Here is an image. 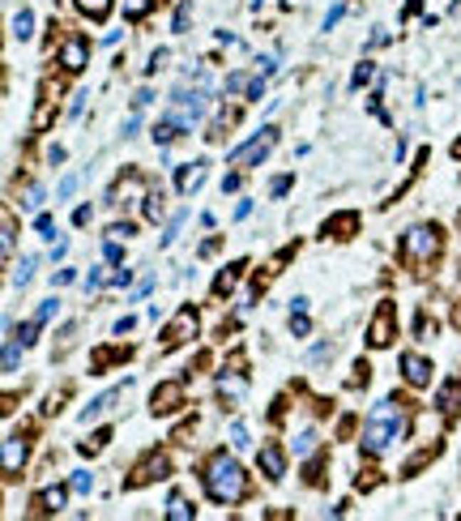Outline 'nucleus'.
Here are the masks:
<instances>
[{
    "label": "nucleus",
    "mask_w": 461,
    "mask_h": 521,
    "mask_svg": "<svg viewBox=\"0 0 461 521\" xmlns=\"http://www.w3.org/2000/svg\"><path fill=\"white\" fill-rule=\"evenodd\" d=\"M406 436V411H402V402H380L372 415H368V423H363V453H372V458H380L385 449H393L398 440Z\"/></svg>",
    "instance_id": "1"
},
{
    "label": "nucleus",
    "mask_w": 461,
    "mask_h": 521,
    "mask_svg": "<svg viewBox=\"0 0 461 521\" xmlns=\"http://www.w3.org/2000/svg\"><path fill=\"white\" fill-rule=\"evenodd\" d=\"M205 492H209L214 505H235V500H244V492H248V475L239 470L235 458L214 453L209 466H205Z\"/></svg>",
    "instance_id": "2"
},
{
    "label": "nucleus",
    "mask_w": 461,
    "mask_h": 521,
    "mask_svg": "<svg viewBox=\"0 0 461 521\" xmlns=\"http://www.w3.org/2000/svg\"><path fill=\"white\" fill-rule=\"evenodd\" d=\"M440 227L436 222H419V227H410L406 235H402V261L406 265H432L436 257H440Z\"/></svg>",
    "instance_id": "3"
},
{
    "label": "nucleus",
    "mask_w": 461,
    "mask_h": 521,
    "mask_svg": "<svg viewBox=\"0 0 461 521\" xmlns=\"http://www.w3.org/2000/svg\"><path fill=\"white\" fill-rule=\"evenodd\" d=\"M274 141H278V128H261L248 145H239V150H231V167H252V163H261L269 150H274Z\"/></svg>",
    "instance_id": "4"
},
{
    "label": "nucleus",
    "mask_w": 461,
    "mask_h": 521,
    "mask_svg": "<svg viewBox=\"0 0 461 521\" xmlns=\"http://www.w3.org/2000/svg\"><path fill=\"white\" fill-rule=\"evenodd\" d=\"M188 338H197V312H192V308L175 312V321L162 329V351H175V346H184Z\"/></svg>",
    "instance_id": "5"
},
{
    "label": "nucleus",
    "mask_w": 461,
    "mask_h": 521,
    "mask_svg": "<svg viewBox=\"0 0 461 521\" xmlns=\"http://www.w3.org/2000/svg\"><path fill=\"white\" fill-rule=\"evenodd\" d=\"M201 111H205V94H201V90H192V94L180 90V94H175V111H171V120H175L180 128H192V124L201 120Z\"/></svg>",
    "instance_id": "6"
},
{
    "label": "nucleus",
    "mask_w": 461,
    "mask_h": 521,
    "mask_svg": "<svg viewBox=\"0 0 461 521\" xmlns=\"http://www.w3.org/2000/svg\"><path fill=\"white\" fill-rule=\"evenodd\" d=\"M180 406H184V381H162L154 389V398H150V411L154 415H175Z\"/></svg>",
    "instance_id": "7"
},
{
    "label": "nucleus",
    "mask_w": 461,
    "mask_h": 521,
    "mask_svg": "<svg viewBox=\"0 0 461 521\" xmlns=\"http://www.w3.org/2000/svg\"><path fill=\"white\" fill-rule=\"evenodd\" d=\"M26 440L21 436H4V445H0V466H4V479H17L21 475V466H26Z\"/></svg>",
    "instance_id": "8"
},
{
    "label": "nucleus",
    "mask_w": 461,
    "mask_h": 521,
    "mask_svg": "<svg viewBox=\"0 0 461 521\" xmlns=\"http://www.w3.org/2000/svg\"><path fill=\"white\" fill-rule=\"evenodd\" d=\"M86 56H90V47H86L81 34H68V38L60 43V68H64V73H81V68H86Z\"/></svg>",
    "instance_id": "9"
},
{
    "label": "nucleus",
    "mask_w": 461,
    "mask_h": 521,
    "mask_svg": "<svg viewBox=\"0 0 461 521\" xmlns=\"http://www.w3.org/2000/svg\"><path fill=\"white\" fill-rule=\"evenodd\" d=\"M257 466H261V475L269 479V483H278L282 475H286V453H282V445H261V453H257Z\"/></svg>",
    "instance_id": "10"
},
{
    "label": "nucleus",
    "mask_w": 461,
    "mask_h": 521,
    "mask_svg": "<svg viewBox=\"0 0 461 521\" xmlns=\"http://www.w3.org/2000/svg\"><path fill=\"white\" fill-rule=\"evenodd\" d=\"M368 342H372L376 351H385V346L393 342V304H380V312H376V321H372V329H368Z\"/></svg>",
    "instance_id": "11"
},
{
    "label": "nucleus",
    "mask_w": 461,
    "mask_h": 521,
    "mask_svg": "<svg viewBox=\"0 0 461 521\" xmlns=\"http://www.w3.org/2000/svg\"><path fill=\"white\" fill-rule=\"evenodd\" d=\"M402 376H406V385H415V389H423L428 381H432V363L423 359V355H402Z\"/></svg>",
    "instance_id": "12"
},
{
    "label": "nucleus",
    "mask_w": 461,
    "mask_h": 521,
    "mask_svg": "<svg viewBox=\"0 0 461 521\" xmlns=\"http://www.w3.org/2000/svg\"><path fill=\"white\" fill-rule=\"evenodd\" d=\"M244 393H248L244 372H227V376L218 381V402H222V406H239V402H244Z\"/></svg>",
    "instance_id": "13"
},
{
    "label": "nucleus",
    "mask_w": 461,
    "mask_h": 521,
    "mask_svg": "<svg viewBox=\"0 0 461 521\" xmlns=\"http://www.w3.org/2000/svg\"><path fill=\"white\" fill-rule=\"evenodd\" d=\"M154 479H167V458H162V453H154L150 462H141V466L133 470L128 488H145V483H154Z\"/></svg>",
    "instance_id": "14"
},
{
    "label": "nucleus",
    "mask_w": 461,
    "mask_h": 521,
    "mask_svg": "<svg viewBox=\"0 0 461 521\" xmlns=\"http://www.w3.org/2000/svg\"><path fill=\"white\" fill-rule=\"evenodd\" d=\"M137 197H150V192H145V180H141V175H128V180L111 192V205H137Z\"/></svg>",
    "instance_id": "15"
},
{
    "label": "nucleus",
    "mask_w": 461,
    "mask_h": 521,
    "mask_svg": "<svg viewBox=\"0 0 461 521\" xmlns=\"http://www.w3.org/2000/svg\"><path fill=\"white\" fill-rule=\"evenodd\" d=\"M355 231H359V214H351V210L346 214H333L325 222V235H333V239H351Z\"/></svg>",
    "instance_id": "16"
},
{
    "label": "nucleus",
    "mask_w": 461,
    "mask_h": 521,
    "mask_svg": "<svg viewBox=\"0 0 461 521\" xmlns=\"http://www.w3.org/2000/svg\"><path fill=\"white\" fill-rule=\"evenodd\" d=\"M436 406H440V415H457L461 411V381H445L440 385V393H436Z\"/></svg>",
    "instance_id": "17"
},
{
    "label": "nucleus",
    "mask_w": 461,
    "mask_h": 521,
    "mask_svg": "<svg viewBox=\"0 0 461 521\" xmlns=\"http://www.w3.org/2000/svg\"><path fill=\"white\" fill-rule=\"evenodd\" d=\"M205 167H209V163L201 158V163H192V167H184V171H180V192H184V197H188V192H197V188L205 184Z\"/></svg>",
    "instance_id": "18"
},
{
    "label": "nucleus",
    "mask_w": 461,
    "mask_h": 521,
    "mask_svg": "<svg viewBox=\"0 0 461 521\" xmlns=\"http://www.w3.org/2000/svg\"><path fill=\"white\" fill-rule=\"evenodd\" d=\"M239 274H244V261H231V265L214 278V295H231V291H235V282H239Z\"/></svg>",
    "instance_id": "19"
},
{
    "label": "nucleus",
    "mask_w": 461,
    "mask_h": 521,
    "mask_svg": "<svg viewBox=\"0 0 461 521\" xmlns=\"http://www.w3.org/2000/svg\"><path fill=\"white\" fill-rule=\"evenodd\" d=\"M115 402H120V389H107L103 398H94V402H90V406L81 411V423H90V419H98V415H107V411H111Z\"/></svg>",
    "instance_id": "20"
},
{
    "label": "nucleus",
    "mask_w": 461,
    "mask_h": 521,
    "mask_svg": "<svg viewBox=\"0 0 461 521\" xmlns=\"http://www.w3.org/2000/svg\"><path fill=\"white\" fill-rule=\"evenodd\" d=\"M64 500H68V492H64V488H47L34 505H38V513H56V509H64Z\"/></svg>",
    "instance_id": "21"
},
{
    "label": "nucleus",
    "mask_w": 461,
    "mask_h": 521,
    "mask_svg": "<svg viewBox=\"0 0 461 521\" xmlns=\"http://www.w3.org/2000/svg\"><path fill=\"white\" fill-rule=\"evenodd\" d=\"M30 34H34V13L30 9L13 13V38H30Z\"/></svg>",
    "instance_id": "22"
},
{
    "label": "nucleus",
    "mask_w": 461,
    "mask_h": 521,
    "mask_svg": "<svg viewBox=\"0 0 461 521\" xmlns=\"http://www.w3.org/2000/svg\"><path fill=\"white\" fill-rule=\"evenodd\" d=\"M175 137H180V124H175L171 115L154 124V141H158V145H167V141H175Z\"/></svg>",
    "instance_id": "23"
},
{
    "label": "nucleus",
    "mask_w": 461,
    "mask_h": 521,
    "mask_svg": "<svg viewBox=\"0 0 461 521\" xmlns=\"http://www.w3.org/2000/svg\"><path fill=\"white\" fill-rule=\"evenodd\" d=\"M34 265H38V257H21V265L13 269V287H30V278H34Z\"/></svg>",
    "instance_id": "24"
},
{
    "label": "nucleus",
    "mask_w": 461,
    "mask_h": 521,
    "mask_svg": "<svg viewBox=\"0 0 461 521\" xmlns=\"http://www.w3.org/2000/svg\"><path fill=\"white\" fill-rule=\"evenodd\" d=\"M77 9H81L86 17H94V21H103V17L111 13V0H77Z\"/></svg>",
    "instance_id": "25"
},
{
    "label": "nucleus",
    "mask_w": 461,
    "mask_h": 521,
    "mask_svg": "<svg viewBox=\"0 0 461 521\" xmlns=\"http://www.w3.org/2000/svg\"><path fill=\"white\" fill-rule=\"evenodd\" d=\"M150 9H154V0H124V17L128 21H141Z\"/></svg>",
    "instance_id": "26"
},
{
    "label": "nucleus",
    "mask_w": 461,
    "mask_h": 521,
    "mask_svg": "<svg viewBox=\"0 0 461 521\" xmlns=\"http://www.w3.org/2000/svg\"><path fill=\"white\" fill-rule=\"evenodd\" d=\"M167 517H171V521H188V517H192L188 500H184V496H171V505H167Z\"/></svg>",
    "instance_id": "27"
},
{
    "label": "nucleus",
    "mask_w": 461,
    "mask_h": 521,
    "mask_svg": "<svg viewBox=\"0 0 461 521\" xmlns=\"http://www.w3.org/2000/svg\"><path fill=\"white\" fill-rule=\"evenodd\" d=\"M38 205H43V188H38V184H30V188L21 192V210H26V214H34Z\"/></svg>",
    "instance_id": "28"
},
{
    "label": "nucleus",
    "mask_w": 461,
    "mask_h": 521,
    "mask_svg": "<svg viewBox=\"0 0 461 521\" xmlns=\"http://www.w3.org/2000/svg\"><path fill=\"white\" fill-rule=\"evenodd\" d=\"M0 231H4V257H13V244H17V222H13V214H4Z\"/></svg>",
    "instance_id": "29"
},
{
    "label": "nucleus",
    "mask_w": 461,
    "mask_h": 521,
    "mask_svg": "<svg viewBox=\"0 0 461 521\" xmlns=\"http://www.w3.org/2000/svg\"><path fill=\"white\" fill-rule=\"evenodd\" d=\"M231 124H235V111H222V115H218V120H214V128H209V137H214V141H222V137H227V128H231Z\"/></svg>",
    "instance_id": "30"
},
{
    "label": "nucleus",
    "mask_w": 461,
    "mask_h": 521,
    "mask_svg": "<svg viewBox=\"0 0 461 521\" xmlns=\"http://www.w3.org/2000/svg\"><path fill=\"white\" fill-rule=\"evenodd\" d=\"M145 218H150V222L162 218V192H150V197H145Z\"/></svg>",
    "instance_id": "31"
},
{
    "label": "nucleus",
    "mask_w": 461,
    "mask_h": 521,
    "mask_svg": "<svg viewBox=\"0 0 461 521\" xmlns=\"http://www.w3.org/2000/svg\"><path fill=\"white\" fill-rule=\"evenodd\" d=\"M38 325H43V321H38V316H30V321L17 329V342H21V346H30V342H34V334H38Z\"/></svg>",
    "instance_id": "32"
},
{
    "label": "nucleus",
    "mask_w": 461,
    "mask_h": 521,
    "mask_svg": "<svg viewBox=\"0 0 461 521\" xmlns=\"http://www.w3.org/2000/svg\"><path fill=\"white\" fill-rule=\"evenodd\" d=\"M312 449H316V432L308 428V432H299V436H295V453H312Z\"/></svg>",
    "instance_id": "33"
},
{
    "label": "nucleus",
    "mask_w": 461,
    "mask_h": 521,
    "mask_svg": "<svg viewBox=\"0 0 461 521\" xmlns=\"http://www.w3.org/2000/svg\"><path fill=\"white\" fill-rule=\"evenodd\" d=\"M368 81H372V64H368V60H363V64H359V68H355V77H351V86H355V90H363V86H368Z\"/></svg>",
    "instance_id": "34"
},
{
    "label": "nucleus",
    "mask_w": 461,
    "mask_h": 521,
    "mask_svg": "<svg viewBox=\"0 0 461 521\" xmlns=\"http://www.w3.org/2000/svg\"><path fill=\"white\" fill-rule=\"evenodd\" d=\"M47 120H51V98H43V103H38V111H34V133H38V128H47Z\"/></svg>",
    "instance_id": "35"
},
{
    "label": "nucleus",
    "mask_w": 461,
    "mask_h": 521,
    "mask_svg": "<svg viewBox=\"0 0 461 521\" xmlns=\"http://www.w3.org/2000/svg\"><path fill=\"white\" fill-rule=\"evenodd\" d=\"M308 329H312L308 316H304V312H291V334H295V338H308Z\"/></svg>",
    "instance_id": "36"
},
{
    "label": "nucleus",
    "mask_w": 461,
    "mask_h": 521,
    "mask_svg": "<svg viewBox=\"0 0 461 521\" xmlns=\"http://www.w3.org/2000/svg\"><path fill=\"white\" fill-rule=\"evenodd\" d=\"M124 355H128V351H98V355H94V372H103L111 359H124Z\"/></svg>",
    "instance_id": "37"
},
{
    "label": "nucleus",
    "mask_w": 461,
    "mask_h": 521,
    "mask_svg": "<svg viewBox=\"0 0 461 521\" xmlns=\"http://www.w3.org/2000/svg\"><path fill=\"white\" fill-rule=\"evenodd\" d=\"M90 488H94V475H90V470H77V475H73V492H81V496H86Z\"/></svg>",
    "instance_id": "38"
},
{
    "label": "nucleus",
    "mask_w": 461,
    "mask_h": 521,
    "mask_svg": "<svg viewBox=\"0 0 461 521\" xmlns=\"http://www.w3.org/2000/svg\"><path fill=\"white\" fill-rule=\"evenodd\" d=\"M188 17H192V0H184V4L175 9V30H188Z\"/></svg>",
    "instance_id": "39"
},
{
    "label": "nucleus",
    "mask_w": 461,
    "mask_h": 521,
    "mask_svg": "<svg viewBox=\"0 0 461 521\" xmlns=\"http://www.w3.org/2000/svg\"><path fill=\"white\" fill-rule=\"evenodd\" d=\"M231 445H235V449H248V445H252V440H248V428H244V423H235V428H231Z\"/></svg>",
    "instance_id": "40"
},
{
    "label": "nucleus",
    "mask_w": 461,
    "mask_h": 521,
    "mask_svg": "<svg viewBox=\"0 0 461 521\" xmlns=\"http://www.w3.org/2000/svg\"><path fill=\"white\" fill-rule=\"evenodd\" d=\"M107 440H111V432H94V440H86V445H81V453H98Z\"/></svg>",
    "instance_id": "41"
},
{
    "label": "nucleus",
    "mask_w": 461,
    "mask_h": 521,
    "mask_svg": "<svg viewBox=\"0 0 461 521\" xmlns=\"http://www.w3.org/2000/svg\"><path fill=\"white\" fill-rule=\"evenodd\" d=\"M73 192H77V175H64V180H60V188H56V197L64 201V197H73Z\"/></svg>",
    "instance_id": "42"
},
{
    "label": "nucleus",
    "mask_w": 461,
    "mask_h": 521,
    "mask_svg": "<svg viewBox=\"0 0 461 521\" xmlns=\"http://www.w3.org/2000/svg\"><path fill=\"white\" fill-rule=\"evenodd\" d=\"M56 308H60V304H56V299H43V304H38V312H34V316H38V321H43V325H47V321H51V316H56Z\"/></svg>",
    "instance_id": "43"
},
{
    "label": "nucleus",
    "mask_w": 461,
    "mask_h": 521,
    "mask_svg": "<svg viewBox=\"0 0 461 521\" xmlns=\"http://www.w3.org/2000/svg\"><path fill=\"white\" fill-rule=\"evenodd\" d=\"M133 235V222H115L111 231H107V239H128Z\"/></svg>",
    "instance_id": "44"
},
{
    "label": "nucleus",
    "mask_w": 461,
    "mask_h": 521,
    "mask_svg": "<svg viewBox=\"0 0 461 521\" xmlns=\"http://www.w3.org/2000/svg\"><path fill=\"white\" fill-rule=\"evenodd\" d=\"M4 372H17V342L4 346Z\"/></svg>",
    "instance_id": "45"
},
{
    "label": "nucleus",
    "mask_w": 461,
    "mask_h": 521,
    "mask_svg": "<svg viewBox=\"0 0 461 521\" xmlns=\"http://www.w3.org/2000/svg\"><path fill=\"white\" fill-rule=\"evenodd\" d=\"M338 21H342V4H333V9H329V13H325V30H333V26H338Z\"/></svg>",
    "instance_id": "46"
},
{
    "label": "nucleus",
    "mask_w": 461,
    "mask_h": 521,
    "mask_svg": "<svg viewBox=\"0 0 461 521\" xmlns=\"http://www.w3.org/2000/svg\"><path fill=\"white\" fill-rule=\"evenodd\" d=\"M162 64H167V51H154V56H150V64H145V73H158Z\"/></svg>",
    "instance_id": "47"
},
{
    "label": "nucleus",
    "mask_w": 461,
    "mask_h": 521,
    "mask_svg": "<svg viewBox=\"0 0 461 521\" xmlns=\"http://www.w3.org/2000/svg\"><path fill=\"white\" fill-rule=\"evenodd\" d=\"M227 90H248V77H244V73H231V77H227Z\"/></svg>",
    "instance_id": "48"
},
{
    "label": "nucleus",
    "mask_w": 461,
    "mask_h": 521,
    "mask_svg": "<svg viewBox=\"0 0 461 521\" xmlns=\"http://www.w3.org/2000/svg\"><path fill=\"white\" fill-rule=\"evenodd\" d=\"M180 222H184V214H180V218H171V227H167V235H162V244H175V235H180Z\"/></svg>",
    "instance_id": "49"
},
{
    "label": "nucleus",
    "mask_w": 461,
    "mask_h": 521,
    "mask_svg": "<svg viewBox=\"0 0 461 521\" xmlns=\"http://www.w3.org/2000/svg\"><path fill=\"white\" fill-rule=\"evenodd\" d=\"M103 252H107V261H111V265L124 257V252H120V239H107V248H103Z\"/></svg>",
    "instance_id": "50"
},
{
    "label": "nucleus",
    "mask_w": 461,
    "mask_h": 521,
    "mask_svg": "<svg viewBox=\"0 0 461 521\" xmlns=\"http://www.w3.org/2000/svg\"><path fill=\"white\" fill-rule=\"evenodd\" d=\"M103 282H107V274H103V269H90V274H86V287H90V291H94V287H103Z\"/></svg>",
    "instance_id": "51"
},
{
    "label": "nucleus",
    "mask_w": 461,
    "mask_h": 521,
    "mask_svg": "<svg viewBox=\"0 0 461 521\" xmlns=\"http://www.w3.org/2000/svg\"><path fill=\"white\" fill-rule=\"evenodd\" d=\"M56 231V222H51V214H38V235H51Z\"/></svg>",
    "instance_id": "52"
},
{
    "label": "nucleus",
    "mask_w": 461,
    "mask_h": 521,
    "mask_svg": "<svg viewBox=\"0 0 461 521\" xmlns=\"http://www.w3.org/2000/svg\"><path fill=\"white\" fill-rule=\"evenodd\" d=\"M261 90H265V77H257V81H248V98H261Z\"/></svg>",
    "instance_id": "53"
},
{
    "label": "nucleus",
    "mask_w": 461,
    "mask_h": 521,
    "mask_svg": "<svg viewBox=\"0 0 461 521\" xmlns=\"http://www.w3.org/2000/svg\"><path fill=\"white\" fill-rule=\"evenodd\" d=\"M86 98H90V94H77V98L68 103V115H81V107H86Z\"/></svg>",
    "instance_id": "54"
},
{
    "label": "nucleus",
    "mask_w": 461,
    "mask_h": 521,
    "mask_svg": "<svg viewBox=\"0 0 461 521\" xmlns=\"http://www.w3.org/2000/svg\"><path fill=\"white\" fill-rule=\"evenodd\" d=\"M286 188H291V175H282V180H274V197H282Z\"/></svg>",
    "instance_id": "55"
},
{
    "label": "nucleus",
    "mask_w": 461,
    "mask_h": 521,
    "mask_svg": "<svg viewBox=\"0 0 461 521\" xmlns=\"http://www.w3.org/2000/svg\"><path fill=\"white\" fill-rule=\"evenodd\" d=\"M73 222H77V227H86V222H90V205H81V210L73 214Z\"/></svg>",
    "instance_id": "56"
},
{
    "label": "nucleus",
    "mask_w": 461,
    "mask_h": 521,
    "mask_svg": "<svg viewBox=\"0 0 461 521\" xmlns=\"http://www.w3.org/2000/svg\"><path fill=\"white\" fill-rule=\"evenodd\" d=\"M128 278H133L128 269H115V274H111V282H115V287H128Z\"/></svg>",
    "instance_id": "57"
},
{
    "label": "nucleus",
    "mask_w": 461,
    "mask_h": 521,
    "mask_svg": "<svg viewBox=\"0 0 461 521\" xmlns=\"http://www.w3.org/2000/svg\"><path fill=\"white\" fill-rule=\"evenodd\" d=\"M133 325H137V321H133V316H120V321H115V334H128V329H133Z\"/></svg>",
    "instance_id": "58"
},
{
    "label": "nucleus",
    "mask_w": 461,
    "mask_h": 521,
    "mask_svg": "<svg viewBox=\"0 0 461 521\" xmlns=\"http://www.w3.org/2000/svg\"><path fill=\"white\" fill-rule=\"evenodd\" d=\"M457 325H461V308H457Z\"/></svg>",
    "instance_id": "59"
}]
</instances>
